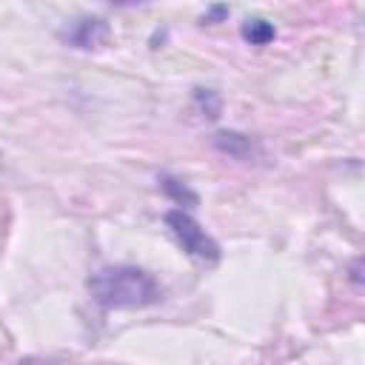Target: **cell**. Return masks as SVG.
Returning a JSON list of instances; mask_svg holds the SVG:
<instances>
[{
	"mask_svg": "<svg viewBox=\"0 0 365 365\" xmlns=\"http://www.w3.org/2000/svg\"><path fill=\"white\" fill-rule=\"evenodd\" d=\"M91 299L103 308H145L154 305L163 291L160 282L137 265H106L88 277Z\"/></svg>",
	"mask_w": 365,
	"mask_h": 365,
	"instance_id": "cell-1",
	"label": "cell"
},
{
	"mask_svg": "<svg viewBox=\"0 0 365 365\" xmlns=\"http://www.w3.org/2000/svg\"><path fill=\"white\" fill-rule=\"evenodd\" d=\"M165 225L171 228V234L177 237V242L182 245L185 254H191L194 259L205 262V265H214L220 262V245L211 234H205V228L182 208H171L165 211Z\"/></svg>",
	"mask_w": 365,
	"mask_h": 365,
	"instance_id": "cell-2",
	"label": "cell"
},
{
	"mask_svg": "<svg viewBox=\"0 0 365 365\" xmlns=\"http://www.w3.org/2000/svg\"><path fill=\"white\" fill-rule=\"evenodd\" d=\"M111 37V29L103 17H77L71 26L60 31V40L74 48H100Z\"/></svg>",
	"mask_w": 365,
	"mask_h": 365,
	"instance_id": "cell-3",
	"label": "cell"
},
{
	"mask_svg": "<svg viewBox=\"0 0 365 365\" xmlns=\"http://www.w3.org/2000/svg\"><path fill=\"white\" fill-rule=\"evenodd\" d=\"M214 148L228 154V157H234V160H242V163L265 157L259 140L251 137V134H242V131H217L214 134Z\"/></svg>",
	"mask_w": 365,
	"mask_h": 365,
	"instance_id": "cell-4",
	"label": "cell"
},
{
	"mask_svg": "<svg viewBox=\"0 0 365 365\" xmlns=\"http://www.w3.org/2000/svg\"><path fill=\"white\" fill-rule=\"evenodd\" d=\"M160 188H163V194H165L168 200H174L182 211H185V208H197V205H200L197 191H191L182 180H177V177H171V174H163V177H160Z\"/></svg>",
	"mask_w": 365,
	"mask_h": 365,
	"instance_id": "cell-5",
	"label": "cell"
},
{
	"mask_svg": "<svg viewBox=\"0 0 365 365\" xmlns=\"http://www.w3.org/2000/svg\"><path fill=\"white\" fill-rule=\"evenodd\" d=\"M240 34H242V40L251 43V46H265V43H271V40L277 37V29H274V23H268L265 17H248V20H242Z\"/></svg>",
	"mask_w": 365,
	"mask_h": 365,
	"instance_id": "cell-6",
	"label": "cell"
},
{
	"mask_svg": "<svg viewBox=\"0 0 365 365\" xmlns=\"http://www.w3.org/2000/svg\"><path fill=\"white\" fill-rule=\"evenodd\" d=\"M194 106H197L200 114L208 117V120H217L220 111H222V100H220V94H217L214 88H202V86L194 88Z\"/></svg>",
	"mask_w": 365,
	"mask_h": 365,
	"instance_id": "cell-7",
	"label": "cell"
},
{
	"mask_svg": "<svg viewBox=\"0 0 365 365\" xmlns=\"http://www.w3.org/2000/svg\"><path fill=\"white\" fill-rule=\"evenodd\" d=\"M228 17V6H211L205 14H202V23H211V20H222Z\"/></svg>",
	"mask_w": 365,
	"mask_h": 365,
	"instance_id": "cell-8",
	"label": "cell"
},
{
	"mask_svg": "<svg viewBox=\"0 0 365 365\" xmlns=\"http://www.w3.org/2000/svg\"><path fill=\"white\" fill-rule=\"evenodd\" d=\"M20 365H63V362H54V359H43V356H26V359H20Z\"/></svg>",
	"mask_w": 365,
	"mask_h": 365,
	"instance_id": "cell-9",
	"label": "cell"
},
{
	"mask_svg": "<svg viewBox=\"0 0 365 365\" xmlns=\"http://www.w3.org/2000/svg\"><path fill=\"white\" fill-rule=\"evenodd\" d=\"M351 279H354L356 285H362V259H354V265H351Z\"/></svg>",
	"mask_w": 365,
	"mask_h": 365,
	"instance_id": "cell-10",
	"label": "cell"
}]
</instances>
